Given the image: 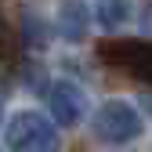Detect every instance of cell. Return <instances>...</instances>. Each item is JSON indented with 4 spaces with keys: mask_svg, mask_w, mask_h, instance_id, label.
Masks as SVG:
<instances>
[{
    "mask_svg": "<svg viewBox=\"0 0 152 152\" xmlns=\"http://www.w3.org/2000/svg\"><path fill=\"white\" fill-rule=\"evenodd\" d=\"M91 130H94V138H102V141H109V145H127V141L141 138L145 120H141V112L130 105V102L112 98V102H105L98 112H94Z\"/></svg>",
    "mask_w": 152,
    "mask_h": 152,
    "instance_id": "6da1fadb",
    "label": "cell"
},
{
    "mask_svg": "<svg viewBox=\"0 0 152 152\" xmlns=\"http://www.w3.org/2000/svg\"><path fill=\"white\" fill-rule=\"evenodd\" d=\"M47 105H51V120L54 127H76L83 120V112H87V102H83V91L69 83V80H58V83H51L47 91Z\"/></svg>",
    "mask_w": 152,
    "mask_h": 152,
    "instance_id": "7a4b0ae2",
    "label": "cell"
},
{
    "mask_svg": "<svg viewBox=\"0 0 152 152\" xmlns=\"http://www.w3.org/2000/svg\"><path fill=\"white\" fill-rule=\"evenodd\" d=\"M47 130H54V123H51L47 116H40V112H18V116L7 123V130H4V141H7L11 152H15V148L36 141L40 134H47Z\"/></svg>",
    "mask_w": 152,
    "mask_h": 152,
    "instance_id": "3957f363",
    "label": "cell"
},
{
    "mask_svg": "<svg viewBox=\"0 0 152 152\" xmlns=\"http://www.w3.org/2000/svg\"><path fill=\"white\" fill-rule=\"evenodd\" d=\"M87 4L83 0H62V7H58V22H54V29H58L62 40L69 44H80L83 36H87Z\"/></svg>",
    "mask_w": 152,
    "mask_h": 152,
    "instance_id": "277c9868",
    "label": "cell"
},
{
    "mask_svg": "<svg viewBox=\"0 0 152 152\" xmlns=\"http://www.w3.org/2000/svg\"><path fill=\"white\" fill-rule=\"evenodd\" d=\"M94 18L105 29H120L130 18V0H94Z\"/></svg>",
    "mask_w": 152,
    "mask_h": 152,
    "instance_id": "5b68a950",
    "label": "cell"
},
{
    "mask_svg": "<svg viewBox=\"0 0 152 152\" xmlns=\"http://www.w3.org/2000/svg\"><path fill=\"white\" fill-rule=\"evenodd\" d=\"M58 148H62V145H58V130H47V134H40L36 141L15 148V152H58Z\"/></svg>",
    "mask_w": 152,
    "mask_h": 152,
    "instance_id": "8992f818",
    "label": "cell"
},
{
    "mask_svg": "<svg viewBox=\"0 0 152 152\" xmlns=\"http://www.w3.org/2000/svg\"><path fill=\"white\" fill-rule=\"evenodd\" d=\"M0 120H4V102H0Z\"/></svg>",
    "mask_w": 152,
    "mask_h": 152,
    "instance_id": "52a82bcc",
    "label": "cell"
}]
</instances>
